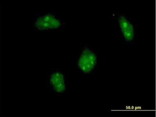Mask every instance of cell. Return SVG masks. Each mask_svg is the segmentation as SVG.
Masks as SVG:
<instances>
[{
    "label": "cell",
    "mask_w": 156,
    "mask_h": 117,
    "mask_svg": "<svg viewBox=\"0 0 156 117\" xmlns=\"http://www.w3.org/2000/svg\"><path fill=\"white\" fill-rule=\"evenodd\" d=\"M99 62V56L97 51L86 44L76 56L75 65L81 73L90 75L98 67Z\"/></svg>",
    "instance_id": "1"
},
{
    "label": "cell",
    "mask_w": 156,
    "mask_h": 117,
    "mask_svg": "<svg viewBox=\"0 0 156 117\" xmlns=\"http://www.w3.org/2000/svg\"><path fill=\"white\" fill-rule=\"evenodd\" d=\"M31 28L34 31H54L62 30L66 24L59 19L56 12L37 14L31 19Z\"/></svg>",
    "instance_id": "2"
},
{
    "label": "cell",
    "mask_w": 156,
    "mask_h": 117,
    "mask_svg": "<svg viewBox=\"0 0 156 117\" xmlns=\"http://www.w3.org/2000/svg\"><path fill=\"white\" fill-rule=\"evenodd\" d=\"M68 76L62 70L51 71L47 75L46 86L56 95L65 94L68 91Z\"/></svg>",
    "instance_id": "3"
},
{
    "label": "cell",
    "mask_w": 156,
    "mask_h": 117,
    "mask_svg": "<svg viewBox=\"0 0 156 117\" xmlns=\"http://www.w3.org/2000/svg\"><path fill=\"white\" fill-rule=\"evenodd\" d=\"M113 16L116 19L121 37L125 43L129 44L134 43L137 36L136 25L125 13H117Z\"/></svg>",
    "instance_id": "4"
}]
</instances>
